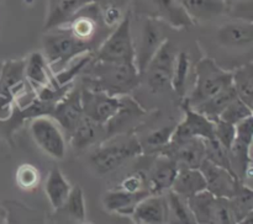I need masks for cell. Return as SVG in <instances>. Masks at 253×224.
Instances as JSON below:
<instances>
[{
	"instance_id": "cell-8",
	"label": "cell",
	"mask_w": 253,
	"mask_h": 224,
	"mask_svg": "<svg viewBox=\"0 0 253 224\" xmlns=\"http://www.w3.org/2000/svg\"><path fill=\"white\" fill-rule=\"evenodd\" d=\"M175 63V53L172 43L165 39L151 58L145 73L147 84L153 93L172 89V75Z\"/></svg>"
},
{
	"instance_id": "cell-44",
	"label": "cell",
	"mask_w": 253,
	"mask_h": 224,
	"mask_svg": "<svg viewBox=\"0 0 253 224\" xmlns=\"http://www.w3.org/2000/svg\"><path fill=\"white\" fill-rule=\"evenodd\" d=\"M14 103L11 97L0 94V121H7L11 117Z\"/></svg>"
},
{
	"instance_id": "cell-43",
	"label": "cell",
	"mask_w": 253,
	"mask_h": 224,
	"mask_svg": "<svg viewBox=\"0 0 253 224\" xmlns=\"http://www.w3.org/2000/svg\"><path fill=\"white\" fill-rule=\"evenodd\" d=\"M123 17V11L118 5H108L105 9L101 10V19L106 27H115Z\"/></svg>"
},
{
	"instance_id": "cell-21",
	"label": "cell",
	"mask_w": 253,
	"mask_h": 224,
	"mask_svg": "<svg viewBox=\"0 0 253 224\" xmlns=\"http://www.w3.org/2000/svg\"><path fill=\"white\" fill-rule=\"evenodd\" d=\"M25 78L34 90L43 86L58 85L43 53L34 52L25 59Z\"/></svg>"
},
{
	"instance_id": "cell-16",
	"label": "cell",
	"mask_w": 253,
	"mask_h": 224,
	"mask_svg": "<svg viewBox=\"0 0 253 224\" xmlns=\"http://www.w3.org/2000/svg\"><path fill=\"white\" fill-rule=\"evenodd\" d=\"M178 170H179V166L172 158L158 153L150 170L146 174L151 193H162L170 190Z\"/></svg>"
},
{
	"instance_id": "cell-38",
	"label": "cell",
	"mask_w": 253,
	"mask_h": 224,
	"mask_svg": "<svg viewBox=\"0 0 253 224\" xmlns=\"http://www.w3.org/2000/svg\"><path fill=\"white\" fill-rule=\"evenodd\" d=\"M251 116H253V107L245 103L241 98L236 97L224 108V111L220 113L219 118L235 126Z\"/></svg>"
},
{
	"instance_id": "cell-22",
	"label": "cell",
	"mask_w": 253,
	"mask_h": 224,
	"mask_svg": "<svg viewBox=\"0 0 253 224\" xmlns=\"http://www.w3.org/2000/svg\"><path fill=\"white\" fill-rule=\"evenodd\" d=\"M217 41L221 46L229 48H245L250 47L253 42L252 21L229 22L217 31Z\"/></svg>"
},
{
	"instance_id": "cell-12",
	"label": "cell",
	"mask_w": 253,
	"mask_h": 224,
	"mask_svg": "<svg viewBox=\"0 0 253 224\" xmlns=\"http://www.w3.org/2000/svg\"><path fill=\"white\" fill-rule=\"evenodd\" d=\"M160 153L172 158L179 167L199 169L205 159V139L193 137L180 142H170Z\"/></svg>"
},
{
	"instance_id": "cell-31",
	"label": "cell",
	"mask_w": 253,
	"mask_h": 224,
	"mask_svg": "<svg viewBox=\"0 0 253 224\" xmlns=\"http://www.w3.org/2000/svg\"><path fill=\"white\" fill-rule=\"evenodd\" d=\"M231 73V85L237 97L253 107V63L249 62L247 64L236 68Z\"/></svg>"
},
{
	"instance_id": "cell-35",
	"label": "cell",
	"mask_w": 253,
	"mask_h": 224,
	"mask_svg": "<svg viewBox=\"0 0 253 224\" xmlns=\"http://www.w3.org/2000/svg\"><path fill=\"white\" fill-rule=\"evenodd\" d=\"M59 209H63L68 216H71L72 218L76 219V221H85V199H84L83 190H82L81 186H78V185L72 186L71 192H69L66 202H64L63 206Z\"/></svg>"
},
{
	"instance_id": "cell-3",
	"label": "cell",
	"mask_w": 253,
	"mask_h": 224,
	"mask_svg": "<svg viewBox=\"0 0 253 224\" xmlns=\"http://www.w3.org/2000/svg\"><path fill=\"white\" fill-rule=\"evenodd\" d=\"M143 153L141 142L135 135L116 134L114 140L99 145L90 154V164L99 174H109L123 162Z\"/></svg>"
},
{
	"instance_id": "cell-17",
	"label": "cell",
	"mask_w": 253,
	"mask_h": 224,
	"mask_svg": "<svg viewBox=\"0 0 253 224\" xmlns=\"http://www.w3.org/2000/svg\"><path fill=\"white\" fill-rule=\"evenodd\" d=\"M27 80L25 78V59L6 61L2 63L0 73V94L15 101L26 96Z\"/></svg>"
},
{
	"instance_id": "cell-37",
	"label": "cell",
	"mask_w": 253,
	"mask_h": 224,
	"mask_svg": "<svg viewBox=\"0 0 253 224\" xmlns=\"http://www.w3.org/2000/svg\"><path fill=\"white\" fill-rule=\"evenodd\" d=\"M205 159L219 165V166L224 167V169L229 170L231 174H234L231 167V161H230L229 149L225 148L215 137L211 138V139H205Z\"/></svg>"
},
{
	"instance_id": "cell-42",
	"label": "cell",
	"mask_w": 253,
	"mask_h": 224,
	"mask_svg": "<svg viewBox=\"0 0 253 224\" xmlns=\"http://www.w3.org/2000/svg\"><path fill=\"white\" fill-rule=\"evenodd\" d=\"M120 189L130 192H137L141 191V190L148 189L146 172L138 170V171H135L132 174L127 175L126 177H124V180L120 184Z\"/></svg>"
},
{
	"instance_id": "cell-24",
	"label": "cell",
	"mask_w": 253,
	"mask_h": 224,
	"mask_svg": "<svg viewBox=\"0 0 253 224\" xmlns=\"http://www.w3.org/2000/svg\"><path fill=\"white\" fill-rule=\"evenodd\" d=\"M170 190L184 198H189L207 190V182L200 169L179 167Z\"/></svg>"
},
{
	"instance_id": "cell-15",
	"label": "cell",
	"mask_w": 253,
	"mask_h": 224,
	"mask_svg": "<svg viewBox=\"0 0 253 224\" xmlns=\"http://www.w3.org/2000/svg\"><path fill=\"white\" fill-rule=\"evenodd\" d=\"M199 169L205 177L207 190L215 197L230 198L236 190L237 182L241 181L229 170L209 161L208 159H204Z\"/></svg>"
},
{
	"instance_id": "cell-9",
	"label": "cell",
	"mask_w": 253,
	"mask_h": 224,
	"mask_svg": "<svg viewBox=\"0 0 253 224\" xmlns=\"http://www.w3.org/2000/svg\"><path fill=\"white\" fill-rule=\"evenodd\" d=\"M81 100L84 116L100 125H106L121 106L120 96L109 95L104 91L88 88L81 90Z\"/></svg>"
},
{
	"instance_id": "cell-6",
	"label": "cell",
	"mask_w": 253,
	"mask_h": 224,
	"mask_svg": "<svg viewBox=\"0 0 253 224\" xmlns=\"http://www.w3.org/2000/svg\"><path fill=\"white\" fill-rule=\"evenodd\" d=\"M236 135L229 149L230 161L234 174L239 180L245 182L251 176L252 170V139H253V116L247 117L235 125Z\"/></svg>"
},
{
	"instance_id": "cell-36",
	"label": "cell",
	"mask_w": 253,
	"mask_h": 224,
	"mask_svg": "<svg viewBox=\"0 0 253 224\" xmlns=\"http://www.w3.org/2000/svg\"><path fill=\"white\" fill-rule=\"evenodd\" d=\"M173 130H174V126H166V127H161L148 133L143 144L141 143L143 153H160L163 148H166L170 143Z\"/></svg>"
},
{
	"instance_id": "cell-45",
	"label": "cell",
	"mask_w": 253,
	"mask_h": 224,
	"mask_svg": "<svg viewBox=\"0 0 253 224\" xmlns=\"http://www.w3.org/2000/svg\"><path fill=\"white\" fill-rule=\"evenodd\" d=\"M224 1H225V2H226L227 7H229V6H230V5H231V4H232V2H234V1H235V0H224Z\"/></svg>"
},
{
	"instance_id": "cell-1",
	"label": "cell",
	"mask_w": 253,
	"mask_h": 224,
	"mask_svg": "<svg viewBox=\"0 0 253 224\" xmlns=\"http://www.w3.org/2000/svg\"><path fill=\"white\" fill-rule=\"evenodd\" d=\"M84 88L104 91L113 96H126L135 90L141 81L135 63H114L93 61L84 69Z\"/></svg>"
},
{
	"instance_id": "cell-14",
	"label": "cell",
	"mask_w": 253,
	"mask_h": 224,
	"mask_svg": "<svg viewBox=\"0 0 253 224\" xmlns=\"http://www.w3.org/2000/svg\"><path fill=\"white\" fill-rule=\"evenodd\" d=\"M163 41L165 38L161 36L158 25L152 17H147L141 27L138 41L135 42V64L141 75H143L151 58Z\"/></svg>"
},
{
	"instance_id": "cell-5",
	"label": "cell",
	"mask_w": 253,
	"mask_h": 224,
	"mask_svg": "<svg viewBox=\"0 0 253 224\" xmlns=\"http://www.w3.org/2000/svg\"><path fill=\"white\" fill-rule=\"evenodd\" d=\"M94 59L114 63H135V42L131 32L130 14L124 16L114 31L101 42L94 53Z\"/></svg>"
},
{
	"instance_id": "cell-28",
	"label": "cell",
	"mask_w": 253,
	"mask_h": 224,
	"mask_svg": "<svg viewBox=\"0 0 253 224\" xmlns=\"http://www.w3.org/2000/svg\"><path fill=\"white\" fill-rule=\"evenodd\" d=\"M103 130H105V125L96 123L86 116H83L71 134L72 144L77 150H83L84 148L95 144L96 140L101 137Z\"/></svg>"
},
{
	"instance_id": "cell-34",
	"label": "cell",
	"mask_w": 253,
	"mask_h": 224,
	"mask_svg": "<svg viewBox=\"0 0 253 224\" xmlns=\"http://www.w3.org/2000/svg\"><path fill=\"white\" fill-rule=\"evenodd\" d=\"M190 69V58L187 52H179L175 56L174 69L172 75V90L182 98L185 97V86H187L188 74Z\"/></svg>"
},
{
	"instance_id": "cell-2",
	"label": "cell",
	"mask_w": 253,
	"mask_h": 224,
	"mask_svg": "<svg viewBox=\"0 0 253 224\" xmlns=\"http://www.w3.org/2000/svg\"><path fill=\"white\" fill-rule=\"evenodd\" d=\"M85 52H93L91 47L77 38L66 26L48 30L43 37V56L53 73Z\"/></svg>"
},
{
	"instance_id": "cell-26",
	"label": "cell",
	"mask_w": 253,
	"mask_h": 224,
	"mask_svg": "<svg viewBox=\"0 0 253 224\" xmlns=\"http://www.w3.org/2000/svg\"><path fill=\"white\" fill-rule=\"evenodd\" d=\"M180 2L194 22L209 21L227 11L224 0H180Z\"/></svg>"
},
{
	"instance_id": "cell-7",
	"label": "cell",
	"mask_w": 253,
	"mask_h": 224,
	"mask_svg": "<svg viewBox=\"0 0 253 224\" xmlns=\"http://www.w3.org/2000/svg\"><path fill=\"white\" fill-rule=\"evenodd\" d=\"M31 135L37 147L53 159H63L67 153L66 138L58 123L49 116H37L32 118L30 126Z\"/></svg>"
},
{
	"instance_id": "cell-30",
	"label": "cell",
	"mask_w": 253,
	"mask_h": 224,
	"mask_svg": "<svg viewBox=\"0 0 253 224\" xmlns=\"http://www.w3.org/2000/svg\"><path fill=\"white\" fill-rule=\"evenodd\" d=\"M216 197L208 190L199 192L187 198L188 206L197 224H212L214 217V204Z\"/></svg>"
},
{
	"instance_id": "cell-10",
	"label": "cell",
	"mask_w": 253,
	"mask_h": 224,
	"mask_svg": "<svg viewBox=\"0 0 253 224\" xmlns=\"http://www.w3.org/2000/svg\"><path fill=\"white\" fill-rule=\"evenodd\" d=\"M180 107L184 112V118L182 122L174 126L170 142H180L193 137H199L203 139L214 138V121L195 111L185 98H182L180 101Z\"/></svg>"
},
{
	"instance_id": "cell-18",
	"label": "cell",
	"mask_w": 253,
	"mask_h": 224,
	"mask_svg": "<svg viewBox=\"0 0 253 224\" xmlns=\"http://www.w3.org/2000/svg\"><path fill=\"white\" fill-rule=\"evenodd\" d=\"M131 217L138 224L168 223L167 198L162 193L148 194L136 204Z\"/></svg>"
},
{
	"instance_id": "cell-46",
	"label": "cell",
	"mask_w": 253,
	"mask_h": 224,
	"mask_svg": "<svg viewBox=\"0 0 253 224\" xmlns=\"http://www.w3.org/2000/svg\"><path fill=\"white\" fill-rule=\"evenodd\" d=\"M2 63H4V62H2V61H0V73H1V68H2Z\"/></svg>"
},
{
	"instance_id": "cell-29",
	"label": "cell",
	"mask_w": 253,
	"mask_h": 224,
	"mask_svg": "<svg viewBox=\"0 0 253 224\" xmlns=\"http://www.w3.org/2000/svg\"><path fill=\"white\" fill-rule=\"evenodd\" d=\"M145 115V111L136 103L135 101L128 97H121V106L118 112L115 113L113 118L105 125L106 134H119V130L123 129L124 126H127L140 116Z\"/></svg>"
},
{
	"instance_id": "cell-11",
	"label": "cell",
	"mask_w": 253,
	"mask_h": 224,
	"mask_svg": "<svg viewBox=\"0 0 253 224\" xmlns=\"http://www.w3.org/2000/svg\"><path fill=\"white\" fill-rule=\"evenodd\" d=\"M64 26L68 27L77 38L91 47V41L95 38V34L100 31V27L105 25L101 19V9L98 4L91 1L78 10Z\"/></svg>"
},
{
	"instance_id": "cell-39",
	"label": "cell",
	"mask_w": 253,
	"mask_h": 224,
	"mask_svg": "<svg viewBox=\"0 0 253 224\" xmlns=\"http://www.w3.org/2000/svg\"><path fill=\"white\" fill-rule=\"evenodd\" d=\"M16 185L24 191H32L39 186L41 175L39 169L32 164H22L17 167L15 175Z\"/></svg>"
},
{
	"instance_id": "cell-41",
	"label": "cell",
	"mask_w": 253,
	"mask_h": 224,
	"mask_svg": "<svg viewBox=\"0 0 253 224\" xmlns=\"http://www.w3.org/2000/svg\"><path fill=\"white\" fill-rule=\"evenodd\" d=\"M235 135H236V129H235L234 125L225 122L220 118L214 120V137L225 148L230 149V147H231L235 140Z\"/></svg>"
},
{
	"instance_id": "cell-27",
	"label": "cell",
	"mask_w": 253,
	"mask_h": 224,
	"mask_svg": "<svg viewBox=\"0 0 253 224\" xmlns=\"http://www.w3.org/2000/svg\"><path fill=\"white\" fill-rule=\"evenodd\" d=\"M236 223H251L253 218V191L245 182L239 181L234 194L229 198Z\"/></svg>"
},
{
	"instance_id": "cell-13",
	"label": "cell",
	"mask_w": 253,
	"mask_h": 224,
	"mask_svg": "<svg viewBox=\"0 0 253 224\" xmlns=\"http://www.w3.org/2000/svg\"><path fill=\"white\" fill-rule=\"evenodd\" d=\"M49 117L53 118L61 128H63L69 135L76 129L77 125L84 116L82 107L81 90L71 89L61 100L54 103Z\"/></svg>"
},
{
	"instance_id": "cell-40",
	"label": "cell",
	"mask_w": 253,
	"mask_h": 224,
	"mask_svg": "<svg viewBox=\"0 0 253 224\" xmlns=\"http://www.w3.org/2000/svg\"><path fill=\"white\" fill-rule=\"evenodd\" d=\"M212 224H236V218L232 212L231 204L226 197L215 198Z\"/></svg>"
},
{
	"instance_id": "cell-32",
	"label": "cell",
	"mask_w": 253,
	"mask_h": 224,
	"mask_svg": "<svg viewBox=\"0 0 253 224\" xmlns=\"http://www.w3.org/2000/svg\"><path fill=\"white\" fill-rule=\"evenodd\" d=\"M237 95L235 93L232 85L227 86L224 90L219 91L217 94L212 95L211 97L207 98L205 101L200 102L199 105L194 106V110L200 112L202 115L207 116L208 118H210L211 121L219 118L220 113L224 111V108L231 102L234 98H236Z\"/></svg>"
},
{
	"instance_id": "cell-4",
	"label": "cell",
	"mask_w": 253,
	"mask_h": 224,
	"mask_svg": "<svg viewBox=\"0 0 253 224\" xmlns=\"http://www.w3.org/2000/svg\"><path fill=\"white\" fill-rule=\"evenodd\" d=\"M231 71L222 69L214 59L204 57L195 66V83L192 94L184 98L194 107L231 85Z\"/></svg>"
},
{
	"instance_id": "cell-25",
	"label": "cell",
	"mask_w": 253,
	"mask_h": 224,
	"mask_svg": "<svg viewBox=\"0 0 253 224\" xmlns=\"http://www.w3.org/2000/svg\"><path fill=\"white\" fill-rule=\"evenodd\" d=\"M71 184L66 179L61 169L57 165L52 167L47 175L46 182H44V193H46L52 208L58 211L63 206L69 192H71Z\"/></svg>"
},
{
	"instance_id": "cell-20",
	"label": "cell",
	"mask_w": 253,
	"mask_h": 224,
	"mask_svg": "<svg viewBox=\"0 0 253 224\" xmlns=\"http://www.w3.org/2000/svg\"><path fill=\"white\" fill-rule=\"evenodd\" d=\"M152 5L155 17L167 22L174 29H187L195 24L180 0H148Z\"/></svg>"
},
{
	"instance_id": "cell-23",
	"label": "cell",
	"mask_w": 253,
	"mask_h": 224,
	"mask_svg": "<svg viewBox=\"0 0 253 224\" xmlns=\"http://www.w3.org/2000/svg\"><path fill=\"white\" fill-rule=\"evenodd\" d=\"M94 0H48L44 30L64 26L76 15L78 10Z\"/></svg>"
},
{
	"instance_id": "cell-19",
	"label": "cell",
	"mask_w": 253,
	"mask_h": 224,
	"mask_svg": "<svg viewBox=\"0 0 253 224\" xmlns=\"http://www.w3.org/2000/svg\"><path fill=\"white\" fill-rule=\"evenodd\" d=\"M148 194H151V191L148 189L141 190L137 192H130L123 189L110 190L104 193L103 206L106 211L113 212V213L121 214V216H131L136 204Z\"/></svg>"
},
{
	"instance_id": "cell-33",
	"label": "cell",
	"mask_w": 253,
	"mask_h": 224,
	"mask_svg": "<svg viewBox=\"0 0 253 224\" xmlns=\"http://www.w3.org/2000/svg\"><path fill=\"white\" fill-rule=\"evenodd\" d=\"M166 198L168 207V223L195 224V219L188 206L187 198L175 193L172 190H168Z\"/></svg>"
}]
</instances>
